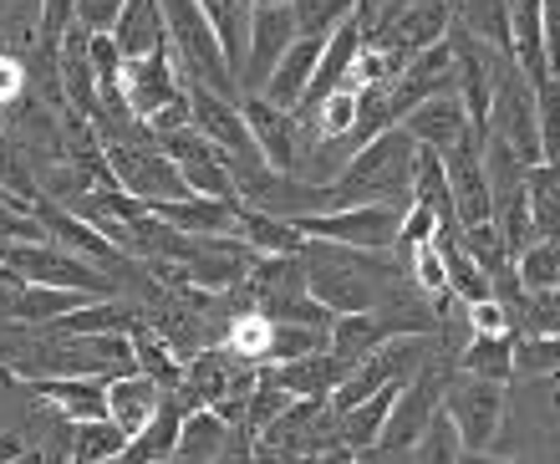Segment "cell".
<instances>
[{
  "label": "cell",
  "mask_w": 560,
  "mask_h": 464,
  "mask_svg": "<svg viewBox=\"0 0 560 464\" xmlns=\"http://www.w3.org/2000/svg\"><path fill=\"white\" fill-rule=\"evenodd\" d=\"M291 15H295V36L326 42L337 26L357 21V0H291Z\"/></svg>",
  "instance_id": "31"
},
{
  "label": "cell",
  "mask_w": 560,
  "mask_h": 464,
  "mask_svg": "<svg viewBox=\"0 0 560 464\" xmlns=\"http://www.w3.org/2000/svg\"><path fill=\"white\" fill-rule=\"evenodd\" d=\"M153 5L163 15V36H168V51H174L178 72H189L194 82H205L220 97H240L235 72H230V61H224L214 31H209L205 11H199V0H153Z\"/></svg>",
  "instance_id": "4"
},
{
  "label": "cell",
  "mask_w": 560,
  "mask_h": 464,
  "mask_svg": "<svg viewBox=\"0 0 560 464\" xmlns=\"http://www.w3.org/2000/svg\"><path fill=\"white\" fill-rule=\"evenodd\" d=\"M15 464H42V460H36V454H26V460H15Z\"/></svg>",
  "instance_id": "46"
},
{
  "label": "cell",
  "mask_w": 560,
  "mask_h": 464,
  "mask_svg": "<svg viewBox=\"0 0 560 464\" xmlns=\"http://www.w3.org/2000/svg\"><path fill=\"white\" fill-rule=\"evenodd\" d=\"M469 312V337H504V332H515V316H510V306L504 301H474V306H464Z\"/></svg>",
  "instance_id": "37"
},
{
  "label": "cell",
  "mask_w": 560,
  "mask_h": 464,
  "mask_svg": "<svg viewBox=\"0 0 560 464\" xmlns=\"http://www.w3.org/2000/svg\"><path fill=\"white\" fill-rule=\"evenodd\" d=\"M515 281H520V291H550V286H560V240H530L515 255Z\"/></svg>",
  "instance_id": "33"
},
{
  "label": "cell",
  "mask_w": 560,
  "mask_h": 464,
  "mask_svg": "<svg viewBox=\"0 0 560 464\" xmlns=\"http://www.w3.org/2000/svg\"><path fill=\"white\" fill-rule=\"evenodd\" d=\"M92 297H82V291H51V286H21L11 301V322H21V327H51V322H61V316H72L77 306H88Z\"/></svg>",
  "instance_id": "28"
},
{
  "label": "cell",
  "mask_w": 560,
  "mask_h": 464,
  "mask_svg": "<svg viewBox=\"0 0 560 464\" xmlns=\"http://www.w3.org/2000/svg\"><path fill=\"white\" fill-rule=\"evenodd\" d=\"M250 5H280V0H250Z\"/></svg>",
  "instance_id": "47"
},
{
  "label": "cell",
  "mask_w": 560,
  "mask_h": 464,
  "mask_svg": "<svg viewBox=\"0 0 560 464\" xmlns=\"http://www.w3.org/2000/svg\"><path fill=\"white\" fill-rule=\"evenodd\" d=\"M546 383V398H550V414H556V424H560V373H550V378H540Z\"/></svg>",
  "instance_id": "42"
},
{
  "label": "cell",
  "mask_w": 560,
  "mask_h": 464,
  "mask_svg": "<svg viewBox=\"0 0 560 464\" xmlns=\"http://www.w3.org/2000/svg\"><path fill=\"white\" fill-rule=\"evenodd\" d=\"M31 444L21 429H0V464H15V460H26Z\"/></svg>",
  "instance_id": "41"
},
{
  "label": "cell",
  "mask_w": 560,
  "mask_h": 464,
  "mask_svg": "<svg viewBox=\"0 0 560 464\" xmlns=\"http://www.w3.org/2000/svg\"><path fill=\"white\" fill-rule=\"evenodd\" d=\"M443 179H448V199H454L458 230L494 220V195H489L485 143H479V134H469L464 143H454V149L443 153Z\"/></svg>",
  "instance_id": "11"
},
{
  "label": "cell",
  "mask_w": 560,
  "mask_h": 464,
  "mask_svg": "<svg viewBox=\"0 0 560 464\" xmlns=\"http://www.w3.org/2000/svg\"><path fill=\"white\" fill-rule=\"evenodd\" d=\"M352 464H362V460H352Z\"/></svg>",
  "instance_id": "48"
},
{
  "label": "cell",
  "mask_w": 560,
  "mask_h": 464,
  "mask_svg": "<svg viewBox=\"0 0 560 464\" xmlns=\"http://www.w3.org/2000/svg\"><path fill=\"white\" fill-rule=\"evenodd\" d=\"M560 373V337H520L515 332V378Z\"/></svg>",
  "instance_id": "36"
},
{
  "label": "cell",
  "mask_w": 560,
  "mask_h": 464,
  "mask_svg": "<svg viewBox=\"0 0 560 464\" xmlns=\"http://www.w3.org/2000/svg\"><path fill=\"white\" fill-rule=\"evenodd\" d=\"M260 378H266L270 388L285 393V398H316V404H326V398L337 393V383L347 378V368H341L331 352H311V358L260 368Z\"/></svg>",
  "instance_id": "18"
},
{
  "label": "cell",
  "mask_w": 560,
  "mask_h": 464,
  "mask_svg": "<svg viewBox=\"0 0 560 464\" xmlns=\"http://www.w3.org/2000/svg\"><path fill=\"white\" fill-rule=\"evenodd\" d=\"M42 36V0H0V57L26 61Z\"/></svg>",
  "instance_id": "30"
},
{
  "label": "cell",
  "mask_w": 560,
  "mask_h": 464,
  "mask_svg": "<svg viewBox=\"0 0 560 464\" xmlns=\"http://www.w3.org/2000/svg\"><path fill=\"white\" fill-rule=\"evenodd\" d=\"M15 383H21V378H15V373H11V368H5V362H0V398H5V393H11V388H15Z\"/></svg>",
  "instance_id": "45"
},
{
  "label": "cell",
  "mask_w": 560,
  "mask_h": 464,
  "mask_svg": "<svg viewBox=\"0 0 560 464\" xmlns=\"http://www.w3.org/2000/svg\"><path fill=\"white\" fill-rule=\"evenodd\" d=\"M128 0H77V26H88V36H107L118 26V15Z\"/></svg>",
  "instance_id": "39"
},
{
  "label": "cell",
  "mask_w": 560,
  "mask_h": 464,
  "mask_svg": "<svg viewBox=\"0 0 560 464\" xmlns=\"http://www.w3.org/2000/svg\"><path fill=\"white\" fill-rule=\"evenodd\" d=\"M301 270H306V297L326 316L377 312L387 291L408 281V270L387 251H352V245H331V240H306Z\"/></svg>",
  "instance_id": "1"
},
{
  "label": "cell",
  "mask_w": 560,
  "mask_h": 464,
  "mask_svg": "<svg viewBox=\"0 0 560 464\" xmlns=\"http://www.w3.org/2000/svg\"><path fill=\"white\" fill-rule=\"evenodd\" d=\"M107 169L128 199L159 210V205H174V199H189V184L178 174V164L153 143V149H138V143H103Z\"/></svg>",
  "instance_id": "8"
},
{
  "label": "cell",
  "mask_w": 560,
  "mask_h": 464,
  "mask_svg": "<svg viewBox=\"0 0 560 464\" xmlns=\"http://www.w3.org/2000/svg\"><path fill=\"white\" fill-rule=\"evenodd\" d=\"M11 301H15V291L11 286H0V322H11Z\"/></svg>",
  "instance_id": "44"
},
{
  "label": "cell",
  "mask_w": 560,
  "mask_h": 464,
  "mask_svg": "<svg viewBox=\"0 0 560 464\" xmlns=\"http://www.w3.org/2000/svg\"><path fill=\"white\" fill-rule=\"evenodd\" d=\"M535 128H540V164H560V77L535 82Z\"/></svg>",
  "instance_id": "35"
},
{
  "label": "cell",
  "mask_w": 560,
  "mask_h": 464,
  "mask_svg": "<svg viewBox=\"0 0 560 464\" xmlns=\"http://www.w3.org/2000/svg\"><path fill=\"white\" fill-rule=\"evenodd\" d=\"M479 134L500 138L504 149L515 153L525 169L540 164V128H535V88L525 82L515 61H504L500 82H494V97H489V118Z\"/></svg>",
  "instance_id": "7"
},
{
  "label": "cell",
  "mask_w": 560,
  "mask_h": 464,
  "mask_svg": "<svg viewBox=\"0 0 560 464\" xmlns=\"http://www.w3.org/2000/svg\"><path fill=\"white\" fill-rule=\"evenodd\" d=\"M118 97L128 103V113H133L138 123H153L163 113V107L184 103V82H178V61L174 51L163 46V51H153V57H128L118 72Z\"/></svg>",
  "instance_id": "10"
},
{
  "label": "cell",
  "mask_w": 560,
  "mask_h": 464,
  "mask_svg": "<svg viewBox=\"0 0 560 464\" xmlns=\"http://www.w3.org/2000/svg\"><path fill=\"white\" fill-rule=\"evenodd\" d=\"M383 343H393V332L383 327V316L377 312H362V316H331V343H326V352L352 373L357 362H368L372 352Z\"/></svg>",
  "instance_id": "22"
},
{
  "label": "cell",
  "mask_w": 560,
  "mask_h": 464,
  "mask_svg": "<svg viewBox=\"0 0 560 464\" xmlns=\"http://www.w3.org/2000/svg\"><path fill=\"white\" fill-rule=\"evenodd\" d=\"M454 464H525V460H500V454H464L458 450Z\"/></svg>",
  "instance_id": "43"
},
{
  "label": "cell",
  "mask_w": 560,
  "mask_h": 464,
  "mask_svg": "<svg viewBox=\"0 0 560 464\" xmlns=\"http://www.w3.org/2000/svg\"><path fill=\"white\" fill-rule=\"evenodd\" d=\"M168 230H178V235H235L240 225V205H230V199H174V205H159L153 210Z\"/></svg>",
  "instance_id": "20"
},
{
  "label": "cell",
  "mask_w": 560,
  "mask_h": 464,
  "mask_svg": "<svg viewBox=\"0 0 560 464\" xmlns=\"http://www.w3.org/2000/svg\"><path fill=\"white\" fill-rule=\"evenodd\" d=\"M178 82H184V97H189V128L194 134H205L220 153L260 159L255 143H250V128H245V118H240V97H220V92H209L205 82H194L189 72H178Z\"/></svg>",
  "instance_id": "13"
},
{
  "label": "cell",
  "mask_w": 560,
  "mask_h": 464,
  "mask_svg": "<svg viewBox=\"0 0 560 464\" xmlns=\"http://www.w3.org/2000/svg\"><path fill=\"white\" fill-rule=\"evenodd\" d=\"M199 11H205L209 31H214V42H220L224 61H230V72L240 77V67H245V46H250L255 5L250 0H199Z\"/></svg>",
  "instance_id": "25"
},
{
  "label": "cell",
  "mask_w": 560,
  "mask_h": 464,
  "mask_svg": "<svg viewBox=\"0 0 560 464\" xmlns=\"http://www.w3.org/2000/svg\"><path fill=\"white\" fill-rule=\"evenodd\" d=\"M0 266L11 270L21 286H51V291H82V297H122L118 281L82 260V255L61 251L51 240H21V245H0Z\"/></svg>",
  "instance_id": "5"
},
{
  "label": "cell",
  "mask_w": 560,
  "mask_h": 464,
  "mask_svg": "<svg viewBox=\"0 0 560 464\" xmlns=\"http://www.w3.org/2000/svg\"><path fill=\"white\" fill-rule=\"evenodd\" d=\"M122 450H128V434H122L118 424L92 419L72 429V464H107V460H118Z\"/></svg>",
  "instance_id": "34"
},
{
  "label": "cell",
  "mask_w": 560,
  "mask_h": 464,
  "mask_svg": "<svg viewBox=\"0 0 560 464\" xmlns=\"http://www.w3.org/2000/svg\"><path fill=\"white\" fill-rule=\"evenodd\" d=\"M235 235L245 240L255 255H301V245H306V235H301L291 220H280V214H266V210H250V205H240Z\"/></svg>",
  "instance_id": "26"
},
{
  "label": "cell",
  "mask_w": 560,
  "mask_h": 464,
  "mask_svg": "<svg viewBox=\"0 0 560 464\" xmlns=\"http://www.w3.org/2000/svg\"><path fill=\"white\" fill-rule=\"evenodd\" d=\"M113 36V46H118V57H153V51H163L168 46V36H163V15L153 0H128L118 15V26L107 31Z\"/></svg>",
  "instance_id": "23"
},
{
  "label": "cell",
  "mask_w": 560,
  "mask_h": 464,
  "mask_svg": "<svg viewBox=\"0 0 560 464\" xmlns=\"http://www.w3.org/2000/svg\"><path fill=\"white\" fill-rule=\"evenodd\" d=\"M510 419V383H489V378L458 373L448 368L443 378V424L464 454H489L494 439L504 434Z\"/></svg>",
  "instance_id": "3"
},
{
  "label": "cell",
  "mask_w": 560,
  "mask_h": 464,
  "mask_svg": "<svg viewBox=\"0 0 560 464\" xmlns=\"http://www.w3.org/2000/svg\"><path fill=\"white\" fill-rule=\"evenodd\" d=\"M21 240H46L42 225L31 220L26 205H15L11 195H0V245H21Z\"/></svg>",
  "instance_id": "38"
},
{
  "label": "cell",
  "mask_w": 560,
  "mask_h": 464,
  "mask_svg": "<svg viewBox=\"0 0 560 464\" xmlns=\"http://www.w3.org/2000/svg\"><path fill=\"white\" fill-rule=\"evenodd\" d=\"M413 153H418V143L402 128L372 138L337 179L322 184V214L352 210V205H398V210H408V195H413Z\"/></svg>",
  "instance_id": "2"
},
{
  "label": "cell",
  "mask_w": 560,
  "mask_h": 464,
  "mask_svg": "<svg viewBox=\"0 0 560 464\" xmlns=\"http://www.w3.org/2000/svg\"><path fill=\"white\" fill-rule=\"evenodd\" d=\"M316 61H322V42H311V36H295L291 51L276 61V72L266 77V88L255 92V97H266V103L280 107V113H295V103L306 97L311 77H316Z\"/></svg>",
  "instance_id": "19"
},
{
  "label": "cell",
  "mask_w": 560,
  "mask_h": 464,
  "mask_svg": "<svg viewBox=\"0 0 560 464\" xmlns=\"http://www.w3.org/2000/svg\"><path fill=\"white\" fill-rule=\"evenodd\" d=\"M540 31H546V61L560 77V0H540Z\"/></svg>",
  "instance_id": "40"
},
{
  "label": "cell",
  "mask_w": 560,
  "mask_h": 464,
  "mask_svg": "<svg viewBox=\"0 0 560 464\" xmlns=\"http://www.w3.org/2000/svg\"><path fill=\"white\" fill-rule=\"evenodd\" d=\"M326 343H331V327H295V322H270L266 368H276V362H295V358H311V352H326Z\"/></svg>",
  "instance_id": "32"
},
{
  "label": "cell",
  "mask_w": 560,
  "mask_h": 464,
  "mask_svg": "<svg viewBox=\"0 0 560 464\" xmlns=\"http://www.w3.org/2000/svg\"><path fill=\"white\" fill-rule=\"evenodd\" d=\"M291 42H295L291 0H280V5H255V15H250V46H245V67H240V77H235L240 97H255V92L266 88V77L276 72V61L291 51Z\"/></svg>",
  "instance_id": "12"
},
{
  "label": "cell",
  "mask_w": 560,
  "mask_h": 464,
  "mask_svg": "<svg viewBox=\"0 0 560 464\" xmlns=\"http://www.w3.org/2000/svg\"><path fill=\"white\" fill-rule=\"evenodd\" d=\"M36 398L46 408H57L67 424H92L107 419V398H103V378H46V383H31Z\"/></svg>",
  "instance_id": "21"
},
{
  "label": "cell",
  "mask_w": 560,
  "mask_h": 464,
  "mask_svg": "<svg viewBox=\"0 0 560 464\" xmlns=\"http://www.w3.org/2000/svg\"><path fill=\"white\" fill-rule=\"evenodd\" d=\"M103 398H107V424H118L128 439H138L153 424V414L163 408L168 393L159 383H148L143 373H122V378H103Z\"/></svg>",
  "instance_id": "17"
},
{
  "label": "cell",
  "mask_w": 560,
  "mask_h": 464,
  "mask_svg": "<svg viewBox=\"0 0 560 464\" xmlns=\"http://www.w3.org/2000/svg\"><path fill=\"white\" fill-rule=\"evenodd\" d=\"M458 373L489 378V383H515V332L504 337H469L454 358Z\"/></svg>",
  "instance_id": "27"
},
{
  "label": "cell",
  "mask_w": 560,
  "mask_h": 464,
  "mask_svg": "<svg viewBox=\"0 0 560 464\" xmlns=\"http://www.w3.org/2000/svg\"><path fill=\"white\" fill-rule=\"evenodd\" d=\"M224 444H230V424H224L214 408H194V414H184V424H178L174 460L168 464H214Z\"/></svg>",
  "instance_id": "24"
},
{
  "label": "cell",
  "mask_w": 560,
  "mask_h": 464,
  "mask_svg": "<svg viewBox=\"0 0 560 464\" xmlns=\"http://www.w3.org/2000/svg\"><path fill=\"white\" fill-rule=\"evenodd\" d=\"M240 118H245V128H250L255 153H260L276 174H291L295 179L301 153H306V134H301L295 113H280V107H270L266 97H240Z\"/></svg>",
  "instance_id": "14"
},
{
  "label": "cell",
  "mask_w": 560,
  "mask_h": 464,
  "mask_svg": "<svg viewBox=\"0 0 560 464\" xmlns=\"http://www.w3.org/2000/svg\"><path fill=\"white\" fill-rule=\"evenodd\" d=\"M398 205H352V210H326L295 220V230L306 240H331V245H352V251H393V240L402 230Z\"/></svg>",
  "instance_id": "9"
},
{
  "label": "cell",
  "mask_w": 560,
  "mask_h": 464,
  "mask_svg": "<svg viewBox=\"0 0 560 464\" xmlns=\"http://www.w3.org/2000/svg\"><path fill=\"white\" fill-rule=\"evenodd\" d=\"M448 26H454L448 0H413V5H402L398 15L377 21V26H372L362 42H372V46H398V51L418 57V51H428V46H439L443 36H448Z\"/></svg>",
  "instance_id": "15"
},
{
  "label": "cell",
  "mask_w": 560,
  "mask_h": 464,
  "mask_svg": "<svg viewBox=\"0 0 560 464\" xmlns=\"http://www.w3.org/2000/svg\"><path fill=\"white\" fill-rule=\"evenodd\" d=\"M448 368H454V358H433L423 362L408 383L398 388V404H393V414H387V429H383V444L377 450L387 454H408L418 450L428 434H433V424H439L443 414V378H448Z\"/></svg>",
  "instance_id": "6"
},
{
  "label": "cell",
  "mask_w": 560,
  "mask_h": 464,
  "mask_svg": "<svg viewBox=\"0 0 560 464\" xmlns=\"http://www.w3.org/2000/svg\"><path fill=\"white\" fill-rule=\"evenodd\" d=\"M128 343H133V368L148 378V383H159L163 393H174L178 388V378H184V362L163 347V337L153 327H148L143 316H138L133 327H128Z\"/></svg>",
  "instance_id": "29"
},
{
  "label": "cell",
  "mask_w": 560,
  "mask_h": 464,
  "mask_svg": "<svg viewBox=\"0 0 560 464\" xmlns=\"http://www.w3.org/2000/svg\"><path fill=\"white\" fill-rule=\"evenodd\" d=\"M402 134L413 138L418 149H433V153H448L454 143L474 134L469 113L458 103V92H439V97H423V103L402 118Z\"/></svg>",
  "instance_id": "16"
}]
</instances>
